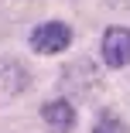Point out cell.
<instances>
[{
	"mask_svg": "<svg viewBox=\"0 0 130 133\" xmlns=\"http://www.w3.org/2000/svg\"><path fill=\"white\" fill-rule=\"evenodd\" d=\"M72 44V28L65 21H45L31 31V48L38 55H58Z\"/></svg>",
	"mask_w": 130,
	"mask_h": 133,
	"instance_id": "obj_1",
	"label": "cell"
},
{
	"mask_svg": "<svg viewBox=\"0 0 130 133\" xmlns=\"http://www.w3.org/2000/svg\"><path fill=\"white\" fill-rule=\"evenodd\" d=\"M99 58L110 68H127L130 65V28H110L99 41Z\"/></svg>",
	"mask_w": 130,
	"mask_h": 133,
	"instance_id": "obj_2",
	"label": "cell"
},
{
	"mask_svg": "<svg viewBox=\"0 0 130 133\" xmlns=\"http://www.w3.org/2000/svg\"><path fill=\"white\" fill-rule=\"evenodd\" d=\"M28 85H31L28 68H24L17 58H10V55H0V92L4 96H17Z\"/></svg>",
	"mask_w": 130,
	"mask_h": 133,
	"instance_id": "obj_3",
	"label": "cell"
},
{
	"mask_svg": "<svg viewBox=\"0 0 130 133\" xmlns=\"http://www.w3.org/2000/svg\"><path fill=\"white\" fill-rule=\"evenodd\" d=\"M41 119L48 123V130H55V133H69L75 126V119H79V113H75V106L69 99H51L41 106Z\"/></svg>",
	"mask_w": 130,
	"mask_h": 133,
	"instance_id": "obj_4",
	"label": "cell"
},
{
	"mask_svg": "<svg viewBox=\"0 0 130 133\" xmlns=\"http://www.w3.org/2000/svg\"><path fill=\"white\" fill-rule=\"evenodd\" d=\"M92 133H130V126L116 116V113H99L96 116V123H92Z\"/></svg>",
	"mask_w": 130,
	"mask_h": 133,
	"instance_id": "obj_5",
	"label": "cell"
}]
</instances>
